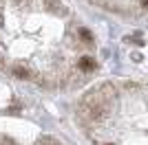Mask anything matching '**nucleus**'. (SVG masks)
<instances>
[{"label": "nucleus", "mask_w": 148, "mask_h": 145, "mask_svg": "<svg viewBox=\"0 0 148 145\" xmlns=\"http://www.w3.org/2000/svg\"><path fill=\"white\" fill-rule=\"evenodd\" d=\"M77 68H80V70H84V72H93V70H95V60H93V57H88V55H84V57H80V60H77Z\"/></svg>", "instance_id": "nucleus-1"}, {"label": "nucleus", "mask_w": 148, "mask_h": 145, "mask_svg": "<svg viewBox=\"0 0 148 145\" xmlns=\"http://www.w3.org/2000/svg\"><path fill=\"white\" fill-rule=\"evenodd\" d=\"M11 72H13L18 79H29V77H31V70L25 66V64H13V66H11Z\"/></svg>", "instance_id": "nucleus-2"}, {"label": "nucleus", "mask_w": 148, "mask_h": 145, "mask_svg": "<svg viewBox=\"0 0 148 145\" xmlns=\"http://www.w3.org/2000/svg\"><path fill=\"white\" fill-rule=\"evenodd\" d=\"M77 35H80V40L84 44H93V33L86 29V26H80V29H77Z\"/></svg>", "instance_id": "nucleus-3"}, {"label": "nucleus", "mask_w": 148, "mask_h": 145, "mask_svg": "<svg viewBox=\"0 0 148 145\" xmlns=\"http://www.w3.org/2000/svg\"><path fill=\"white\" fill-rule=\"evenodd\" d=\"M38 145H60L56 139H51V136H44V139H40L38 141Z\"/></svg>", "instance_id": "nucleus-4"}, {"label": "nucleus", "mask_w": 148, "mask_h": 145, "mask_svg": "<svg viewBox=\"0 0 148 145\" xmlns=\"http://www.w3.org/2000/svg\"><path fill=\"white\" fill-rule=\"evenodd\" d=\"M128 40H133V42L137 44V46H144V40H142V35H135V37H128Z\"/></svg>", "instance_id": "nucleus-5"}, {"label": "nucleus", "mask_w": 148, "mask_h": 145, "mask_svg": "<svg viewBox=\"0 0 148 145\" xmlns=\"http://www.w3.org/2000/svg\"><path fill=\"white\" fill-rule=\"evenodd\" d=\"M146 5H148V0H139V7H142V9H146Z\"/></svg>", "instance_id": "nucleus-6"}]
</instances>
